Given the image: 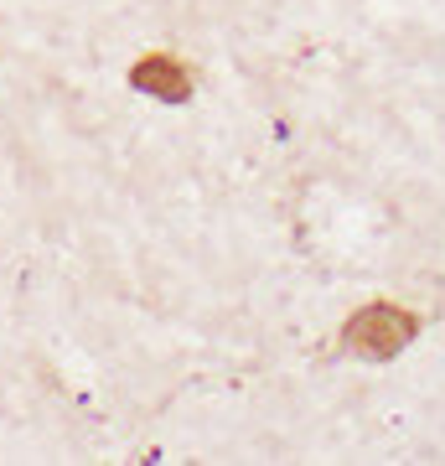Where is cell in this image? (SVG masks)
<instances>
[{
  "instance_id": "obj_1",
  "label": "cell",
  "mask_w": 445,
  "mask_h": 466,
  "mask_svg": "<svg viewBox=\"0 0 445 466\" xmlns=\"http://www.w3.org/2000/svg\"><path fill=\"white\" fill-rule=\"evenodd\" d=\"M404 337H410V317H394V311H363V317L347 327V348L368 352V358H383V352H394Z\"/></svg>"
},
{
  "instance_id": "obj_2",
  "label": "cell",
  "mask_w": 445,
  "mask_h": 466,
  "mask_svg": "<svg viewBox=\"0 0 445 466\" xmlns=\"http://www.w3.org/2000/svg\"><path fill=\"white\" fill-rule=\"evenodd\" d=\"M135 84L146 88V94H161V99H182V94H187V73H182L177 63L156 57V63H140V67H135Z\"/></svg>"
}]
</instances>
